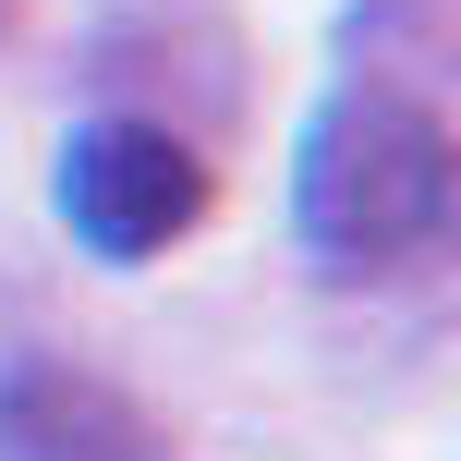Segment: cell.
<instances>
[{
	"mask_svg": "<svg viewBox=\"0 0 461 461\" xmlns=\"http://www.w3.org/2000/svg\"><path fill=\"white\" fill-rule=\"evenodd\" d=\"M61 219L86 255L146 267V255H170L207 219V158L183 134H158V122H86L61 146Z\"/></svg>",
	"mask_w": 461,
	"mask_h": 461,
	"instance_id": "cell-2",
	"label": "cell"
},
{
	"mask_svg": "<svg viewBox=\"0 0 461 461\" xmlns=\"http://www.w3.org/2000/svg\"><path fill=\"white\" fill-rule=\"evenodd\" d=\"M0 461H146V425L73 365H0Z\"/></svg>",
	"mask_w": 461,
	"mask_h": 461,
	"instance_id": "cell-3",
	"label": "cell"
},
{
	"mask_svg": "<svg viewBox=\"0 0 461 461\" xmlns=\"http://www.w3.org/2000/svg\"><path fill=\"white\" fill-rule=\"evenodd\" d=\"M303 243L328 267H401L449 230V122L401 86H340L303 122V170H292Z\"/></svg>",
	"mask_w": 461,
	"mask_h": 461,
	"instance_id": "cell-1",
	"label": "cell"
}]
</instances>
